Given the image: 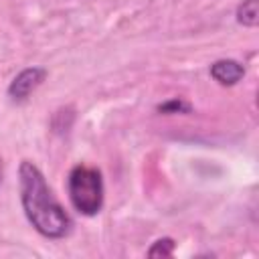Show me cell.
Listing matches in <instances>:
<instances>
[{"label":"cell","instance_id":"6da1fadb","mask_svg":"<svg viewBox=\"0 0 259 259\" xmlns=\"http://www.w3.org/2000/svg\"><path fill=\"white\" fill-rule=\"evenodd\" d=\"M18 192L20 204L30 227L45 239H65L73 221L69 212L55 198L45 174L30 160H22L18 166Z\"/></svg>","mask_w":259,"mask_h":259},{"label":"cell","instance_id":"7a4b0ae2","mask_svg":"<svg viewBox=\"0 0 259 259\" xmlns=\"http://www.w3.org/2000/svg\"><path fill=\"white\" fill-rule=\"evenodd\" d=\"M67 194L71 206L83 217H95L103 208L105 186L101 170L87 164H77L67 176Z\"/></svg>","mask_w":259,"mask_h":259},{"label":"cell","instance_id":"3957f363","mask_svg":"<svg viewBox=\"0 0 259 259\" xmlns=\"http://www.w3.org/2000/svg\"><path fill=\"white\" fill-rule=\"evenodd\" d=\"M47 79V69L45 67H26L22 69L8 85V97L12 101H24L28 95Z\"/></svg>","mask_w":259,"mask_h":259},{"label":"cell","instance_id":"277c9868","mask_svg":"<svg viewBox=\"0 0 259 259\" xmlns=\"http://www.w3.org/2000/svg\"><path fill=\"white\" fill-rule=\"evenodd\" d=\"M210 77L223 87H233L245 77V67L235 59H219L210 65Z\"/></svg>","mask_w":259,"mask_h":259},{"label":"cell","instance_id":"5b68a950","mask_svg":"<svg viewBox=\"0 0 259 259\" xmlns=\"http://www.w3.org/2000/svg\"><path fill=\"white\" fill-rule=\"evenodd\" d=\"M237 22L243 24V26H257L259 22V8H257V0H243L239 6H237Z\"/></svg>","mask_w":259,"mask_h":259},{"label":"cell","instance_id":"8992f818","mask_svg":"<svg viewBox=\"0 0 259 259\" xmlns=\"http://www.w3.org/2000/svg\"><path fill=\"white\" fill-rule=\"evenodd\" d=\"M158 111L164 113V115H172V113H190V111H192V105H190L188 101H184V99L174 97V99H168V101L160 103V105H158Z\"/></svg>","mask_w":259,"mask_h":259},{"label":"cell","instance_id":"52a82bcc","mask_svg":"<svg viewBox=\"0 0 259 259\" xmlns=\"http://www.w3.org/2000/svg\"><path fill=\"white\" fill-rule=\"evenodd\" d=\"M174 253V239L170 237H162L158 241L152 243V247L148 249L150 257H170Z\"/></svg>","mask_w":259,"mask_h":259},{"label":"cell","instance_id":"ba28073f","mask_svg":"<svg viewBox=\"0 0 259 259\" xmlns=\"http://www.w3.org/2000/svg\"><path fill=\"white\" fill-rule=\"evenodd\" d=\"M0 182H2V170H0Z\"/></svg>","mask_w":259,"mask_h":259}]
</instances>
